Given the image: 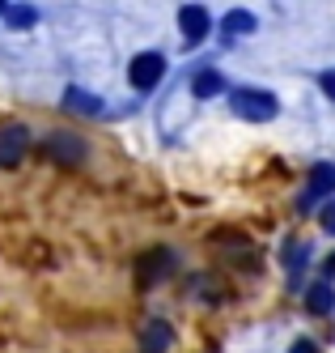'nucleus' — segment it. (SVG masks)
I'll return each instance as SVG.
<instances>
[{
	"mask_svg": "<svg viewBox=\"0 0 335 353\" xmlns=\"http://www.w3.org/2000/svg\"><path fill=\"white\" fill-rule=\"evenodd\" d=\"M234 111L242 119H272L276 115V98L263 90H238L234 94Z\"/></svg>",
	"mask_w": 335,
	"mask_h": 353,
	"instance_id": "nucleus-1",
	"label": "nucleus"
},
{
	"mask_svg": "<svg viewBox=\"0 0 335 353\" xmlns=\"http://www.w3.org/2000/svg\"><path fill=\"white\" fill-rule=\"evenodd\" d=\"M162 72H166V60H162L158 52H144V56H136V60H132L127 77H132V85H136V90H153V85L162 81Z\"/></svg>",
	"mask_w": 335,
	"mask_h": 353,
	"instance_id": "nucleus-2",
	"label": "nucleus"
},
{
	"mask_svg": "<svg viewBox=\"0 0 335 353\" xmlns=\"http://www.w3.org/2000/svg\"><path fill=\"white\" fill-rule=\"evenodd\" d=\"M25 145H30V132H25L21 123L0 128V166H17L25 158Z\"/></svg>",
	"mask_w": 335,
	"mask_h": 353,
	"instance_id": "nucleus-3",
	"label": "nucleus"
},
{
	"mask_svg": "<svg viewBox=\"0 0 335 353\" xmlns=\"http://www.w3.org/2000/svg\"><path fill=\"white\" fill-rule=\"evenodd\" d=\"M314 196H335V166L318 162V166L310 170V192H305V205H310Z\"/></svg>",
	"mask_w": 335,
	"mask_h": 353,
	"instance_id": "nucleus-4",
	"label": "nucleus"
},
{
	"mask_svg": "<svg viewBox=\"0 0 335 353\" xmlns=\"http://www.w3.org/2000/svg\"><path fill=\"white\" fill-rule=\"evenodd\" d=\"M178 26H183V34L195 43V39H204V34H208V13H204L199 5H187L183 13H178Z\"/></svg>",
	"mask_w": 335,
	"mask_h": 353,
	"instance_id": "nucleus-5",
	"label": "nucleus"
},
{
	"mask_svg": "<svg viewBox=\"0 0 335 353\" xmlns=\"http://www.w3.org/2000/svg\"><path fill=\"white\" fill-rule=\"evenodd\" d=\"M170 349V323H149L140 336V353H166Z\"/></svg>",
	"mask_w": 335,
	"mask_h": 353,
	"instance_id": "nucleus-6",
	"label": "nucleus"
},
{
	"mask_svg": "<svg viewBox=\"0 0 335 353\" xmlns=\"http://www.w3.org/2000/svg\"><path fill=\"white\" fill-rule=\"evenodd\" d=\"M166 268H170V256H166V251H149V256L140 260V281L149 285L153 276H158V272H166Z\"/></svg>",
	"mask_w": 335,
	"mask_h": 353,
	"instance_id": "nucleus-7",
	"label": "nucleus"
},
{
	"mask_svg": "<svg viewBox=\"0 0 335 353\" xmlns=\"http://www.w3.org/2000/svg\"><path fill=\"white\" fill-rule=\"evenodd\" d=\"M191 90H195L199 98H213V94H221V90H225V81L217 77L213 68H204V72H195V81H191Z\"/></svg>",
	"mask_w": 335,
	"mask_h": 353,
	"instance_id": "nucleus-8",
	"label": "nucleus"
},
{
	"mask_svg": "<svg viewBox=\"0 0 335 353\" xmlns=\"http://www.w3.org/2000/svg\"><path fill=\"white\" fill-rule=\"evenodd\" d=\"M5 17H9L13 30H30L34 26V9L30 5H13V9H5Z\"/></svg>",
	"mask_w": 335,
	"mask_h": 353,
	"instance_id": "nucleus-9",
	"label": "nucleus"
},
{
	"mask_svg": "<svg viewBox=\"0 0 335 353\" xmlns=\"http://www.w3.org/2000/svg\"><path fill=\"white\" fill-rule=\"evenodd\" d=\"M225 30H229V34H234V30H238V34H246V30H255V17H250L246 9H234V13L225 17Z\"/></svg>",
	"mask_w": 335,
	"mask_h": 353,
	"instance_id": "nucleus-10",
	"label": "nucleus"
},
{
	"mask_svg": "<svg viewBox=\"0 0 335 353\" xmlns=\"http://www.w3.org/2000/svg\"><path fill=\"white\" fill-rule=\"evenodd\" d=\"M51 154H56V158H81L85 149L76 145L72 137H56V141H51Z\"/></svg>",
	"mask_w": 335,
	"mask_h": 353,
	"instance_id": "nucleus-11",
	"label": "nucleus"
},
{
	"mask_svg": "<svg viewBox=\"0 0 335 353\" xmlns=\"http://www.w3.org/2000/svg\"><path fill=\"white\" fill-rule=\"evenodd\" d=\"M310 311H314V315H327V311H331V290H327V285H314V290H310Z\"/></svg>",
	"mask_w": 335,
	"mask_h": 353,
	"instance_id": "nucleus-12",
	"label": "nucleus"
},
{
	"mask_svg": "<svg viewBox=\"0 0 335 353\" xmlns=\"http://www.w3.org/2000/svg\"><path fill=\"white\" fill-rule=\"evenodd\" d=\"M323 225H327V230H331V234H335V200H331V205H327V209H323Z\"/></svg>",
	"mask_w": 335,
	"mask_h": 353,
	"instance_id": "nucleus-13",
	"label": "nucleus"
},
{
	"mask_svg": "<svg viewBox=\"0 0 335 353\" xmlns=\"http://www.w3.org/2000/svg\"><path fill=\"white\" fill-rule=\"evenodd\" d=\"M289 353H318V349H314V341H293Z\"/></svg>",
	"mask_w": 335,
	"mask_h": 353,
	"instance_id": "nucleus-14",
	"label": "nucleus"
},
{
	"mask_svg": "<svg viewBox=\"0 0 335 353\" xmlns=\"http://www.w3.org/2000/svg\"><path fill=\"white\" fill-rule=\"evenodd\" d=\"M323 90H327V98H335V72H323Z\"/></svg>",
	"mask_w": 335,
	"mask_h": 353,
	"instance_id": "nucleus-15",
	"label": "nucleus"
},
{
	"mask_svg": "<svg viewBox=\"0 0 335 353\" xmlns=\"http://www.w3.org/2000/svg\"><path fill=\"white\" fill-rule=\"evenodd\" d=\"M5 9H9V5H5V0H0V13H5Z\"/></svg>",
	"mask_w": 335,
	"mask_h": 353,
	"instance_id": "nucleus-16",
	"label": "nucleus"
}]
</instances>
